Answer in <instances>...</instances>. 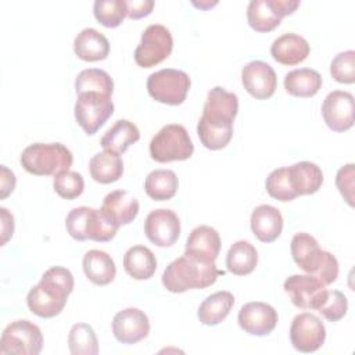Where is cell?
I'll list each match as a JSON object with an SVG mask.
<instances>
[{
    "mask_svg": "<svg viewBox=\"0 0 355 355\" xmlns=\"http://www.w3.org/2000/svg\"><path fill=\"white\" fill-rule=\"evenodd\" d=\"M239 111V97L220 86L208 92L202 115L197 123L200 141L208 150H220L233 136V121Z\"/></svg>",
    "mask_w": 355,
    "mask_h": 355,
    "instance_id": "6da1fadb",
    "label": "cell"
},
{
    "mask_svg": "<svg viewBox=\"0 0 355 355\" xmlns=\"http://www.w3.org/2000/svg\"><path fill=\"white\" fill-rule=\"evenodd\" d=\"M72 290V273L67 268L53 266L47 269L40 282L29 290L26 295L28 308L39 318H54L64 309Z\"/></svg>",
    "mask_w": 355,
    "mask_h": 355,
    "instance_id": "7a4b0ae2",
    "label": "cell"
},
{
    "mask_svg": "<svg viewBox=\"0 0 355 355\" xmlns=\"http://www.w3.org/2000/svg\"><path fill=\"white\" fill-rule=\"evenodd\" d=\"M223 273L215 262H202L183 254L165 268L162 284L171 293H184L191 288H207Z\"/></svg>",
    "mask_w": 355,
    "mask_h": 355,
    "instance_id": "3957f363",
    "label": "cell"
},
{
    "mask_svg": "<svg viewBox=\"0 0 355 355\" xmlns=\"http://www.w3.org/2000/svg\"><path fill=\"white\" fill-rule=\"evenodd\" d=\"M294 262L305 273L316 277L324 286L336 282L338 276V262L333 254L319 247L316 239L305 232L295 233L290 243Z\"/></svg>",
    "mask_w": 355,
    "mask_h": 355,
    "instance_id": "277c9868",
    "label": "cell"
},
{
    "mask_svg": "<svg viewBox=\"0 0 355 355\" xmlns=\"http://www.w3.org/2000/svg\"><path fill=\"white\" fill-rule=\"evenodd\" d=\"M22 168L36 176H55L69 171L73 162L72 153L61 143H33L19 158Z\"/></svg>",
    "mask_w": 355,
    "mask_h": 355,
    "instance_id": "5b68a950",
    "label": "cell"
},
{
    "mask_svg": "<svg viewBox=\"0 0 355 355\" xmlns=\"http://www.w3.org/2000/svg\"><path fill=\"white\" fill-rule=\"evenodd\" d=\"M65 227L69 236L78 241L93 240L98 243L112 240L119 229L101 208L94 209L89 207L71 209L65 219Z\"/></svg>",
    "mask_w": 355,
    "mask_h": 355,
    "instance_id": "8992f818",
    "label": "cell"
},
{
    "mask_svg": "<svg viewBox=\"0 0 355 355\" xmlns=\"http://www.w3.org/2000/svg\"><path fill=\"white\" fill-rule=\"evenodd\" d=\"M150 155L157 162L184 161L191 157L194 144L184 126L169 123L162 126L150 141Z\"/></svg>",
    "mask_w": 355,
    "mask_h": 355,
    "instance_id": "52a82bcc",
    "label": "cell"
},
{
    "mask_svg": "<svg viewBox=\"0 0 355 355\" xmlns=\"http://www.w3.org/2000/svg\"><path fill=\"white\" fill-rule=\"evenodd\" d=\"M191 80L184 71L164 68L147 79V92L158 103L179 105L186 100Z\"/></svg>",
    "mask_w": 355,
    "mask_h": 355,
    "instance_id": "ba28073f",
    "label": "cell"
},
{
    "mask_svg": "<svg viewBox=\"0 0 355 355\" xmlns=\"http://www.w3.org/2000/svg\"><path fill=\"white\" fill-rule=\"evenodd\" d=\"M43 347L42 330L37 324L26 319L11 322L3 330L0 338V354L37 355Z\"/></svg>",
    "mask_w": 355,
    "mask_h": 355,
    "instance_id": "9c48e42d",
    "label": "cell"
},
{
    "mask_svg": "<svg viewBox=\"0 0 355 355\" xmlns=\"http://www.w3.org/2000/svg\"><path fill=\"white\" fill-rule=\"evenodd\" d=\"M76 96L73 108L75 119L85 133L92 136L114 114V103L111 96L97 92H85Z\"/></svg>",
    "mask_w": 355,
    "mask_h": 355,
    "instance_id": "30bf717a",
    "label": "cell"
},
{
    "mask_svg": "<svg viewBox=\"0 0 355 355\" xmlns=\"http://www.w3.org/2000/svg\"><path fill=\"white\" fill-rule=\"evenodd\" d=\"M173 49L169 29L161 24H153L144 29L139 46L135 50V61L141 68H151L168 58Z\"/></svg>",
    "mask_w": 355,
    "mask_h": 355,
    "instance_id": "8fae6325",
    "label": "cell"
},
{
    "mask_svg": "<svg viewBox=\"0 0 355 355\" xmlns=\"http://www.w3.org/2000/svg\"><path fill=\"white\" fill-rule=\"evenodd\" d=\"M298 7V0H251L247 7V21L257 32H270Z\"/></svg>",
    "mask_w": 355,
    "mask_h": 355,
    "instance_id": "7c38bea8",
    "label": "cell"
},
{
    "mask_svg": "<svg viewBox=\"0 0 355 355\" xmlns=\"http://www.w3.org/2000/svg\"><path fill=\"white\" fill-rule=\"evenodd\" d=\"M284 291L291 302L301 309H319L327 290L326 286L311 275H291L284 280Z\"/></svg>",
    "mask_w": 355,
    "mask_h": 355,
    "instance_id": "4fadbf2b",
    "label": "cell"
},
{
    "mask_svg": "<svg viewBox=\"0 0 355 355\" xmlns=\"http://www.w3.org/2000/svg\"><path fill=\"white\" fill-rule=\"evenodd\" d=\"M290 340L297 351L305 354L315 352L326 340L324 324L313 313H300L291 322Z\"/></svg>",
    "mask_w": 355,
    "mask_h": 355,
    "instance_id": "5bb4252c",
    "label": "cell"
},
{
    "mask_svg": "<svg viewBox=\"0 0 355 355\" xmlns=\"http://www.w3.org/2000/svg\"><path fill=\"white\" fill-rule=\"evenodd\" d=\"M144 233L157 247H171L180 236L179 216L166 208L151 211L144 220Z\"/></svg>",
    "mask_w": 355,
    "mask_h": 355,
    "instance_id": "9a60e30c",
    "label": "cell"
},
{
    "mask_svg": "<svg viewBox=\"0 0 355 355\" xmlns=\"http://www.w3.org/2000/svg\"><path fill=\"white\" fill-rule=\"evenodd\" d=\"M322 116L334 132H345L354 126V96L349 92L333 90L322 104Z\"/></svg>",
    "mask_w": 355,
    "mask_h": 355,
    "instance_id": "2e32d148",
    "label": "cell"
},
{
    "mask_svg": "<svg viewBox=\"0 0 355 355\" xmlns=\"http://www.w3.org/2000/svg\"><path fill=\"white\" fill-rule=\"evenodd\" d=\"M241 83L254 98L266 100L273 96L277 86V78L268 62L254 60L243 67Z\"/></svg>",
    "mask_w": 355,
    "mask_h": 355,
    "instance_id": "e0dca14e",
    "label": "cell"
},
{
    "mask_svg": "<svg viewBox=\"0 0 355 355\" xmlns=\"http://www.w3.org/2000/svg\"><path fill=\"white\" fill-rule=\"evenodd\" d=\"M276 309L261 301H254L243 305L239 311V324L240 327L251 336H268L272 333L277 324Z\"/></svg>",
    "mask_w": 355,
    "mask_h": 355,
    "instance_id": "ac0fdd59",
    "label": "cell"
},
{
    "mask_svg": "<svg viewBox=\"0 0 355 355\" xmlns=\"http://www.w3.org/2000/svg\"><path fill=\"white\" fill-rule=\"evenodd\" d=\"M112 333L122 344H136L148 336L150 320L139 308H126L114 316Z\"/></svg>",
    "mask_w": 355,
    "mask_h": 355,
    "instance_id": "d6986e66",
    "label": "cell"
},
{
    "mask_svg": "<svg viewBox=\"0 0 355 355\" xmlns=\"http://www.w3.org/2000/svg\"><path fill=\"white\" fill-rule=\"evenodd\" d=\"M220 251L219 233L207 225L194 227L187 237L184 254L202 262H215Z\"/></svg>",
    "mask_w": 355,
    "mask_h": 355,
    "instance_id": "ffe728a7",
    "label": "cell"
},
{
    "mask_svg": "<svg viewBox=\"0 0 355 355\" xmlns=\"http://www.w3.org/2000/svg\"><path fill=\"white\" fill-rule=\"evenodd\" d=\"M288 183L295 197L315 194L323 183L322 169L309 161H300L286 166Z\"/></svg>",
    "mask_w": 355,
    "mask_h": 355,
    "instance_id": "44dd1931",
    "label": "cell"
},
{
    "mask_svg": "<svg viewBox=\"0 0 355 355\" xmlns=\"http://www.w3.org/2000/svg\"><path fill=\"white\" fill-rule=\"evenodd\" d=\"M250 225L254 236L259 241L272 243L283 230V216L276 207L262 204L252 211Z\"/></svg>",
    "mask_w": 355,
    "mask_h": 355,
    "instance_id": "7402d4cb",
    "label": "cell"
},
{
    "mask_svg": "<svg viewBox=\"0 0 355 355\" xmlns=\"http://www.w3.org/2000/svg\"><path fill=\"white\" fill-rule=\"evenodd\" d=\"M309 43L297 33H284L270 46V55L283 65H297L309 55Z\"/></svg>",
    "mask_w": 355,
    "mask_h": 355,
    "instance_id": "603a6c76",
    "label": "cell"
},
{
    "mask_svg": "<svg viewBox=\"0 0 355 355\" xmlns=\"http://www.w3.org/2000/svg\"><path fill=\"white\" fill-rule=\"evenodd\" d=\"M101 209L118 226L135 220L139 214V201L126 190H115L104 197Z\"/></svg>",
    "mask_w": 355,
    "mask_h": 355,
    "instance_id": "cb8c5ba5",
    "label": "cell"
},
{
    "mask_svg": "<svg viewBox=\"0 0 355 355\" xmlns=\"http://www.w3.org/2000/svg\"><path fill=\"white\" fill-rule=\"evenodd\" d=\"M73 51L78 58L94 62L105 60L110 54L108 39L94 28H85L73 40Z\"/></svg>",
    "mask_w": 355,
    "mask_h": 355,
    "instance_id": "d4e9b609",
    "label": "cell"
},
{
    "mask_svg": "<svg viewBox=\"0 0 355 355\" xmlns=\"http://www.w3.org/2000/svg\"><path fill=\"white\" fill-rule=\"evenodd\" d=\"M82 266L86 277L97 286L110 284L116 275V268L111 255L101 250L87 251L83 257Z\"/></svg>",
    "mask_w": 355,
    "mask_h": 355,
    "instance_id": "484cf974",
    "label": "cell"
},
{
    "mask_svg": "<svg viewBox=\"0 0 355 355\" xmlns=\"http://www.w3.org/2000/svg\"><path fill=\"white\" fill-rule=\"evenodd\" d=\"M140 139L139 128L128 121V119H118L101 137L100 146L115 154H123L129 146L136 143Z\"/></svg>",
    "mask_w": 355,
    "mask_h": 355,
    "instance_id": "4316f807",
    "label": "cell"
},
{
    "mask_svg": "<svg viewBox=\"0 0 355 355\" xmlns=\"http://www.w3.org/2000/svg\"><path fill=\"white\" fill-rule=\"evenodd\" d=\"M234 297L229 291H216L208 295L198 306L197 318L205 326L219 324L230 313Z\"/></svg>",
    "mask_w": 355,
    "mask_h": 355,
    "instance_id": "83f0119b",
    "label": "cell"
},
{
    "mask_svg": "<svg viewBox=\"0 0 355 355\" xmlns=\"http://www.w3.org/2000/svg\"><path fill=\"white\" fill-rule=\"evenodd\" d=\"M123 269L136 280H147L155 273V255L146 245H133L123 255Z\"/></svg>",
    "mask_w": 355,
    "mask_h": 355,
    "instance_id": "f1b7e54d",
    "label": "cell"
},
{
    "mask_svg": "<svg viewBox=\"0 0 355 355\" xmlns=\"http://www.w3.org/2000/svg\"><path fill=\"white\" fill-rule=\"evenodd\" d=\"M322 83L320 73L311 68L293 69L284 76V89L294 97H312L320 90Z\"/></svg>",
    "mask_w": 355,
    "mask_h": 355,
    "instance_id": "f546056e",
    "label": "cell"
},
{
    "mask_svg": "<svg viewBox=\"0 0 355 355\" xmlns=\"http://www.w3.org/2000/svg\"><path fill=\"white\" fill-rule=\"evenodd\" d=\"M90 176L103 184L114 183L122 178L123 162L119 154L112 151H101L94 154L89 162Z\"/></svg>",
    "mask_w": 355,
    "mask_h": 355,
    "instance_id": "4dcf8cb0",
    "label": "cell"
},
{
    "mask_svg": "<svg viewBox=\"0 0 355 355\" xmlns=\"http://www.w3.org/2000/svg\"><path fill=\"white\" fill-rule=\"evenodd\" d=\"M258 263V252L255 247L245 240H239L232 244L226 255L227 270L236 276L251 273Z\"/></svg>",
    "mask_w": 355,
    "mask_h": 355,
    "instance_id": "1f68e13d",
    "label": "cell"
},
{
    "mask_svg": "<svg viewBox=\"0 0 355 355\" xmlns=\"http://www.w3.org/2000/svg\"><path fill=\"white\" fill-rule=\"evenodd\" d=\"M179 180L171 169H155L150 172L144 182V190L154 201L171 200L178 191Z\"/></svg>",
    "mask_w": 355,
    "mask_h": 355,
    "instance_id": "d6a6232c",
    "label": "cell"
},
{
    "mask_svg": "<svg viewBox=\"0 0 355 355\" xmlns=\"http://www.w3.org/2000/svg\"><path fill=\"white\" fill-rule=\"evenodd\" d=\"M75 92L76 94H80L85 92H97L107 96H112L114 80L103 69L87 68L78 73L75 79Z\"/></svg>",
    "mask_w": 355,
    "mask_h": 355,
    "instance_id": "836d02e7",
    "label": "cell"
},
{
    "mask_svg": "<svg viewBox=\"0 0 355 355\" xmlns=\"http://www.w3.org/2000/svg\"><path fill=\"white\" fill-rule=\"evenodd\" d=\"M69 352L72 355H97L98 341L93 327L87 323H76L68 334Z\"/></svg>",
    "mask_w": 355,
    "mask_h": 355,
    "instance_id": "e575fe53",
    "label": "cell"
},
{
    "mask_svg": "<svg viewBox=\"0 0 355 355\" xmlns=\"http://www.w3.org/2000/svg\"><path fill=\"white\" fill-rule=\"evenodd\" d=\"M93 14L103 26L116 28L126 17L125 0H96Z\"/></svg>",
    "mask_w": 355,
    "mask_h": 355,
    "instance_id": "d590c367",
    "label": "cell"
},
{
    "mask_svg": "<svg viewBox=\"0 0 355 355\" xmlns=\"http://www.w3.org/2000/svg\"><path fill=\"white\" fill-rule=\"evenodd\" d=\"M53 187L60 197L65 200H73L83 193L85 180L80 173L75 171H65L54 176Z\"/></svg>",
    "mask_w": 355,
    "mask_h": 355,
    "instance_id": "8d00e7d4",
    "label": "cell"
},
{
    "mask_svg": "<svg viewBox=\"0 0 355 355\" xmlns=\"http://www.w3.org/2000/svg\"><path fill=\"white\" fill-rule=\"evenodd\" d=\"M330 73L338 83L352 85L355 82V51L338 53L330 64Z\"/></svg>",
    "mask_w": 355,
    "mask_h": 355,
    "instance_id": "74e56055",
    "label": "cell"
},
{
    "mask_svg": "<svg viewBox=\"0 0 355 355\" xmlns=\"http://www.w3.org/2000/svg\"><path fill=\"white\" fill-rule=\"evenodd\" d=\"M265 186H266L268 194L279 201L287 202V201H293L295 198V194L293 193L291 186L288 183L286 166L272 171L269 173V176L266 178Z\"/></svg>",
    "mask_w": 355,
    "mask_h": 355,
    "instance_id": "f35d334b",
    "label": "cell"
},
{
    "mask_svg": "<svg viewBox=\"0 0 355 355\" xmlns=\"http://www.w3.org/2000/svg\"><path fill=\"white\" fill-rule=\"evenodd\" d=\"M348 311V300L338 290H327V295L318 312L329 322H338Z\"/></svg>",
    "mask_w": 355,
    "mask_h": 355,
    "instance_id": "ab89813d",
    "label": "cell"
},
{
    "mask_svg": "<svg viewBox=\"0 0 355 355\" xmlns=\"http://www.w3.org/2000/svg\"><path fill=\"white\" fill-rule=\"evenodd\" d=\"M354 164L341 166L336 175V186L349 207H354Z\"/></svg>",
    "mask_w": 355,
    "mask_h": 355,
    "instance_id": "60d3db41",
    "label": "cell"
},
{
    "mask_svg": "<svg viewBox=\"0 0 355 355\" xmlns=\"http://www.w3.org/2000/svg\"><path fill=\"white\" fill-rule=\"evenodd\" d=\"M126 17L130 19H140L151 14L154 8L153 0H125Z\"/></svg>",
    "mask_w": 355,
    "mask_h": 355,
    "instance_id": "b9f144b4",
    "label": "cell"
},
{
    "mask_svg": "<svg viewBox=\"0 0 355 355\" xmlns=\"http://www.w3.org/2000/svg\"><path fill=\"white\" fill-rule=\"evenodd\" d=\"M1 175H0V198H6L10 193L14 191L15 187V175L12 171H10L6 165L0 166Z\"/></svg>",
    "mask_w": 355,
    "mask_h": 355,
    "instance_id": "7bdbcfd3",
    "label": "cell"
},
{
    "mask_svg": "<svg viewBox=\"0 0 355 355\" xmlns=\"http://www.w3.org/2000/svg\"><path fill=\"white\" fill-rule=\"evenodd\" d=\"M0 214H1V245H4L14 233V218L12 215L8 212V209H6L4 207L0 208Z\"/></svg>",
    "mask_w": 355,
    "mask_h": 355,
    "instance_id": "ee69618b",
    "label": "cell"
},
{
    "mask_svg": "<svg viewBox=\"0 0 355 355\" xmlns=\"http://www.w3.org/2000/svg\"><path fill=\"white\" fill-rule=\"evenodd\" d=\"M193 4L196 6V7H200V8H209V7H212V6H215L216 4V1H214V3H196V1H193Z\"/></svg>",
    "mask_w": 355,
    "mask_h": 355,
    "instance_id": "f6af8a7d",
    "label": "cell"
}]
</instances>
